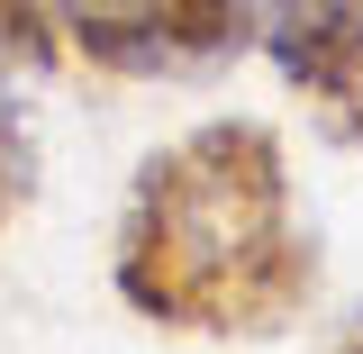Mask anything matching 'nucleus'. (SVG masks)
Listing matches in <instances>:
<instances>
[{
  "instance_id": "f257e3e1",
  "label": "nucleus",
  "mask_w": 363,
  "mask_h": 354,
  "mask_svg": "<svg viewBox=\"0 0 363 354\" xmlns=\"http://www.w3.org/2000/svg\"><path fill=\"white\" fill-rule=\"evenodd\" d=\"M109 291L173 336H281L318 300L281 136L264 118H200L155 145L109 236Z\"/></svg>"
},
{
  "instance_id": "f03ea898",
  "label": "nucleus",
  "mask_w": 363,
  "mask_h": 354,
  "mask_svg": "<svg viewBox=\"0 0 363 354\" xmlns=\"http://www.w3.org/2000/svg\"><path fill=\"white\" fill-rule=\"evenodd\" d=\"M255 45V0H64V55L109 82H209Z\"/></svg>"
},
{
  "instance_id": "7ed1b4c3",
  "label": "nucleus",
  "mask_w": 363,
  "mask_h": 354,
  "mask_svg": "<svg viewBox=\"0 0 363 354\" xmlns=\"http://www.w3.org/2000/svg\"><path fill=\"white\" fill-rule=\"evenodd\" d=\"M255 45L291 91H327L363 55V0H255Z\"/></svg>"
},
{
  "instance_id": "20e7f679",
  "label": "nucleus",
  "mask_w": 363,
  "mask_h": 354,
  "mask_svg": "<svg viewBox=\"0 0 363 354\" xmlns=\"http://www.w3.org/2000/svg\"><path fill=\"white\" fill-rule=\"evenodd\" d=\"M55 64H64V9L0 0V73H55Z\"/></svg>"
},
{
  "instance_id": "39448f33",
  "label": "nucleus",
  "mask_w": 363,
  "mask_h": 354,
  "mask_svg": "<svg viewBox=\"0 0 363 354\" xmlns=\"http://www.w3.org/2000/svg\"><path fill=\"white\" fill-rule=\"evenodd\" d=\"M28 191H37V145H28V128L0 109V227L28 209Z\"/></svg>"
},
{
  "instance_id": "423d86ee",
  "label": "nucleus",
  "mask_w": 363,
  "mask_h": 354,
  "mask_svg": "<svg viewBox=\"0 0 363 354\" xmlns=\"http://www.w3.org/2000/svg\"><path fill=\"white\" fill-rule=\"evenodd\" d=\"M318 109L336 118V136H345V145H363V55H354V64H345L327 91H318Z\"/></svg>"
},
{
  "instance_id": "0eeeda50",
  "label": "nucleus",
  "mask_w": 363,
  "mask_h": 354,
  "mask_svg": "<svg viewBox=\"0 0 363 354\" xmlns=\"http://www.w3.org/2000/svg\"><path fill=\"white\" fill-rule=\"evenodd\" d=\"M327 354H363V318H354V327H336V336H327Z\"/></svg>"
}]
</instances>
